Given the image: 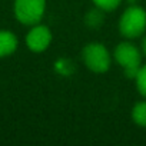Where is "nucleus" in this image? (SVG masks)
<instances>
[{
    "mask_svg": "<svg viewBox=\"0 0 146 146\" xmlns=\"http://www.w3.org/2000/svg\"><path fill=\"white\" fill-rule=\"evenodd\" d=\"M146 30V12L136 5L129 6L120 16L119 32L127 39H135Z\"/></svg>",
    "mask_w": 146,
    "mask_h": 146,
    "instance_id": "nucleus-1",
    "label": "nucleus"
},
{
    "mask_svg": "<svg viewBox=\"0 0 146 146\" xmlns=\"http://www.w3.org/2000/svg\"><path fill=\"white\" fill-rule=\"evenodd\" d=\"M46 12V0H15V16L27 26L40 23Z\"/></svg>",
    "mask_w": 146,
    "mask_h": 146,
    "instance_id": "nucleus-4",
    "label": "nucleus"
},
{
    "mask_svg": "<svg viewBox=\"0 0 146 146\" xmlns=\"http://www.w3.org/2000/svg\"><path fill=\"white\" fill-rule=\"evenodd\" d=\"M142 52H143V54H146V37L142 40Z\"/></svg>",
    "mask_w": 146,
    "mask_h": 146,
    "instance_id": "nucleus-11",
    "label": "nucleus"
},
{
    "mask_svg": "<svg viewBox=\"0 0 146 146\" xmlns=\"http://www.w3.org/2000/svg\"><path fill=\"white\" fill-rule=\"evenodd\" d=\"M93 3L96 7L102 9L103 12H112L119 7L122 0H93Z\"/></svg>",
    "mask_w": 146,
    "mask_h": 146,
    "instance_id": "nucleus-10",
    "label": "nucleus"
},
{
    "mask_svg": "<svg viewBox=\"0 0 146 146\" xmlns=\"http://www.w3.org/2000/svg\"><path fill=\"white\" fill-rule=\"evenodd\" d=\"M82 59L86 67L95 73H105L110 67V53L105 44L98 42L85 46L82 52Z\"/></svg>",
    "mask_w": 146,
    "mask_h": 146,
    "instance_id": "nucleus-3",
    "label": "nucleus"
},
{
    "mask_svg": "<svg viewBox=\"0 0 146 146\" xmlns=\"http://www.w3.org/2000/svg\"><path fill=\"white\" fill-rule=\"evenodd\" d=\"M86 23L92 27H96L99 25L103 23V10L96 7L93 10H90L88 15H86Z\"/></svg>",
    "mask_w": 146,
    "mask_h": 146,
    "instance_id": "nucleus-8",
    "label": "nucleus"
},
{
    "mask_svg": "<svg viewBox=\"0 0 146 146\" xmlns=\"http://www.w3.org/2000/svg\"><path fill=\"white\" fill-rule=\"evenodd\" d=\"M129 2H135V0H129Z\"/></svg>",
    "mask_w": 146,
    "mask_h": 146,
    "instance_id": "nucleus-12",
    "label": "nucleus"
},
{
    "mask_svg": "<svg viewBox=\"0 0 146 146\" xmlns=\"http://www.w3.org/2000/svg\"><path fill=\"white\" fill-rule=\"evenodd\" d=\"M113 57L117 62V64L123 69L125 75L129 79H135L137 72L142 66V53L140 50L129 43V42H122L115 47Z\"/></svg>",
    "mask_w": 146,
    "mask_h": 146,
    "instance_id": "nucleus-2",
    "label": "nucleus"
},
{
    "mask_svg": "<svg viewBox=\"0 0 146 146\" xmlns=\"http://www.w3.org/2000/svg\"><path fill=\"white\" fill-rule=\"evenodd\" d=\"M135 80H136V86H137L139 93L146 99V64L140 66L137 75L135 78Z\"/></svg>",
    "mask_w": 146,
    "mask_h": 146,
    "instance_id": "nucleus-9",
    "label": "nucleus"
},
{
    "mask_svg": "<svg viewBox=\"0 0 146 146\" xmlns=\"http://www.w3.org/2000/svg\"><path fill=\"white\" fill-rule=\"evenodd\" d=\"M132 119L137 126L146 127V100H142V102H139L133 106Z\"/></svg>",
    "mask_w": 146,
    "mask_h": 146,
    "instance_id": "nucleus-7",
    "label": "nucleus"
},
{
    "mask_svg": "<svg viewBox=\"0 0 146 146\" xmlns=\"http://www.w3.org/2000/svg\"><path fill=\"white\" fill-rule=\"evenodd\" d=\"M17 37L10 30H0V57H7L17 49Z\"/></svg>",
    "mask_w": 146,
    "mask_h": 146,
    "instance_id": "nucleus-6",
    "label": "nucleus"
},
{
    "mask_svg": "<svg viewBox=\"0 0 146 146\" xmlns=\"http://www.w3.org/2000/svg\"><path fill=\"white\" fill-rule=\"evenodd\" d=\"M52 32L47 26L44 25H33L32 29L29 30V33L26 35V46L29 47V50L35 52V53H40L44 52L50 43H52Z\"/></svg>",
    "mask_w": 146,
    "mask_h": 146,
    "instance_id": "nucleus-5",
    "label": "nucleus"
}]
</instances>
